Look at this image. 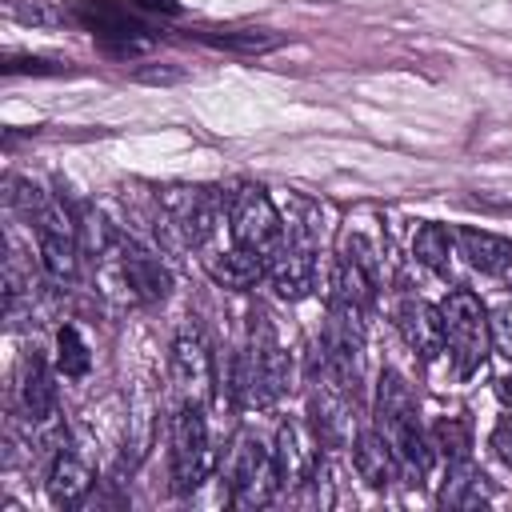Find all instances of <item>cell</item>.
<instances>
[{
	"label": "cell",
	"instance_id": "18",
	"mask_svg": "<svg viewBox=\"0 0 512 512\" xmlns=\"http://www.w3.org/2000/svg\"><path fill=\"white\" fill-rule=\"evenodd\" d=\"M488 500V484H484V472L472 464V460H448V472H444V488H440V504L448 508H476Z\"/></svg>",
	"mask_w": 512,
	"mask_h": 512
},
{
	"label": "cell",
	"instance_id": "1",
	"mask_svg": "<svg viewBox=\"0 0 512 512\" xmlns=\"http://www.w3.org/2000/svg\"><path fill=\"white\" fill-rule=\"evenodd\" d=\"M376 428L388 436V444L400 460V472L420 480L432 464V436L420 424V408H416L408 380L392 368H384L380 384H376Z\"/></svg>",
	"mask_w": 512,
	"mask_h": 512
},
{
	"label": "cell",
	"instance_id": "10",
	"mask_svg": "<svg viewBox=\"0 0 512 512\" xmlns=\"http://www.w3.org/2000/svg\"><path fill=\"white\" fill-rule=\"evenodd\" d=\"M272 460H276L280 488H300V484H308L312 472H316V464H320V436H316L312 420L288 416V420L276 428Z\"/></svg>",
	"mask_w": 512,
	"mask_h": 512
},
{
	"label": "cell",
	"instance_id": "13",
	"mask_svg": "<svg viewBox=\"0 0 512 512\" xmlns=\"http://www.w3.org/2000/svg\"><path fill=\"white\" fill-rule=\"evenodd\" d=\"M20 412L32 420V428H52L56 424V376L48 368L44 356H28L24 360V376H20Z\"/></svg>",
	"mask_w": 512,
	"mask_h": 512
},
{
	"label": "cell",
	"instance_id": "12",
	"mask_svg": "<svg viewBox=\"0 0 512 512\" xmlns=\"http://www.w3.org/2000/svg\"><path fill=\"white\" fill-rule=\"evenodd\" d=\"M396 328L420 360H436L444 352V320H440V308H432L428 300L404 296L396 308Z\"/></svg>",
	"mask_w": 512,
	"mask_h": 512
},
{
	"label": "cell",
	"instance_id": "16",
	"mask_svg": "<svg viewBox=\"0 0 512 512\" xmlns=\"http://www.w3.org/2000/svg\"><path fill=\"white\" fill-rule=\"evenodd\" d=\"M460 256L488 276H508L512 272V240L496 236V232H480V228H460L456 232Z\"/></svg>",
	"mask_w": 512,
	"mask_h": 512
},
{
	"label": "cell",
	"instance_id": "25",
	"mask_svg": "<svg viewBox=\"0 0 512 512\" xmlns=\"http://www.w3.org/2000/svg\"><path fill=\"white\" fill-rule=\"evenodd\" d=\"M488 444H492V452H496V456H500V460L512 468V412L496 420V428H492Z\"/></svg>",
	"mask_w": 512,
	"mask_h": 512
},
{
	"label": "cell",
	"instance_id": "24",
	"mask_svg": "<svg viewBox=\"0 0 512 512\" xmlns=\"http://www.w3.org/2000/svg\"><path fill=\"white\" fill-rule=\"evenodd\" d=\"M52 0H32V4H20V0H8V12L28 20V24H60L68 12L64 8H48Z\"/></svg>",
	"mask_w": 512,
	"mask_h": 512
},
{
	"label": "cell",
	"instance_id": "21",
	"mask_svg": "<svg viewBox=\"0 0 512 512\" xmlns=\"http://www.w3.org/2000/svg\"><path fill=\"white\" fill-rule=\"evenodd\" d=\"M432 448H440L448 460H468V452H472L468 420H464V416H444V420H436V428H432Z\"/></svg>",
	"mask_w": 512,
	"mask_h": 512
},
{
	"label": "cell",
	"instance_id": "4",
	"mask_svg": "<svg viewBox=\"0 0 512 512\" xmlns=\"http://www.w3.org/2000/svg\"><path fill=\"white\" fill-rule=\"evenodd\" d=\"M440 320H444V352L456 364L460 376L480 372V364L492 352V332H488V308L480 304L476 292L456 288L440 300Z\"/></svg>",
	"mask_w": 512,
	"mask_h": 512
},
{
	"label": "cell",
	"instance_id": "5",
	"mask_svg": "<svg viewBox=\"0 0 512 512\" xmlns=\"http://www.w3.org/2000/svg\"><path fill=\"white\" fill-rule=\"evenodd\" d=\"M220 468V456L212 448V432H208V416L204 404H176L172 416V484L176 492H196L200 484H208Z\"/></svg>",
	"mask_w": 512,
	"mask_h": 512
},
{
	"label": "cell",
	"instance_id": "27",
	"mask_svg": "<svg viewBox=\"0 0 512 512\" xmlns=\"http://www.w3.org/2000/svg\"><path fill=\"white\" fill-rule=\"evenodd\" d=\"M508 284H512V272H508Z\"/></svg>",
	"mask_w": 512,
	"mask_h": 512
},
{
	"label": "cell",
	"instance_id": "3",
	"mask_svg": "<svg viewBox=\"0 0 512 512\" xmlns=\"http://www.w3.org/2000/svg\"><path fill=\"white\" fill-rule=\"evenodd\" d=\"M96 284L104 296L120 304H156L172 288V272L136 240L116 236L100 256H96Z\"/></svg>",
	"mask_w": 512,
	"mask_h": 512
},
{
	"label": "cell",
	"instance_id": "9",
	"mask_svg": "<svg viewBox=\"0 0 512 512\" xmlns=\"http://www.w3.org/2000/svg\"><path fill=\"white\" fill-rule=\"evenodd\" d=\"M308 412H312V428L320 436L324 448H352L356 440V392L344 388L340 380H332L328 372H320V380L312 384V400H308Z\"/></svg>",
	"mask_w": 512,
	"mask_h": 512
},
{
	"label": "cell",
	"instance_id": "7",
	"mask_svg": "<svg viewBox=\"0 0 512 512\" xmlns=\"http://www.w3.org/2000/svg\"><path fill=\"white\" fill-rule=\"evenodd\" d=\"M224 212H228V232H232V244L240 248H252L260 256H272L284 240H288V224L284 216L276 212L272 196L264 188H240L224 200Z\"/></svg>",
	"mask_w": 512,
	"mask_h": 512
},
{
	"label": "cell",
	"instance_id": "20",
	"mask_svg": "<svg viewBox=\"0 0 512 512\" xmlns=\"http://www.w3.org/2000/svg\"><path fill=\"white\" fill-rule=\"evenodd\" d=\"M412 256L432 268V272H448V260H452V232L440 228V224H420L416 236H412Z\"/></svg>",
	"mask_w": 512,
	"mask_h": 512
},
{
	"label": "cell",
	"instance_id": "15",
	"mask_svg": "<svg viewBox=\"0 0 512 512\" xmlns=\"http://www.w3.org/2000/svg\"><path fill=\"white\" fill-rule=\"evenodd\" d=\"M44 488H48L52 504H60V508H76V504L92 492V468H88L76 452L60 448V452L52 456V464H48V480H44Z\"/></svg>",
	"mask_w": 512,
	"mask_h": 512
},
{
	"label": "cell",
	"instance_id": "22",
	"mask_svg": "<svg viewBox=\"0 0 512 512\" xmlns=\"http://www.w3.org/2000/svg\"><path fill=\"white\" fill-rule=\"evenodd\" d=\"M488 332H492V348L512 364V304L488 312Z\"/></svg>",
	"mask_w": 512,
	"mask_h": 512
},
{
	"label": "cell",
	"instance_id": "11",
	"mask_svg": "<svg viewBox=\"0 0 512 512\" xmlns=\"http://www.w3.org/2000/svg\"><path fill=\"white\" fill-rule=\"evenodd\" d=\"M268 284L288 304L312 296V288H316V252H312L308 236H292L288 232V240L268 256Z\"/></svg>",
	"mask_w": 512,
	"mask_h": 512
},
{
	"label": "cell",
	"instance_id": "19",
	"mask_svg": "<svg viewBox=\"0 0 512 512\" xmlns=\"http://www.w3.org/2000/svg\"><path fill=\"white\" fill-rule=\"evenodd\" d=\"M88 368H92V352H88L80 328L76 324H64L56 332V372L64 380H80V376H88Z\"/></svg>",
	"mask_w": 512,
	"mask_h": 512
},
{
	"label": "cell",
	"instance_id": "26",
	"mask_svg": "<svg viewBox=\"0 0 512 512\" xmlns=\"http://www.w3.org/2000/svg\"><path fill=\"white\" fill-rule=\"evenodd\" d=\"M496 396H500V400H504V404H508V408H512V372H508V376H500V380H496Z\"/></svg>",
	"mask_w": 512,
	"mask_h": 512
},
{
	"label": "cell",
	"instance_id": "6",
	"mask_svg": "<svg viewBox=\"0 0 512 512\" xmlns=\"http://www.w3.org/2000/svg\"><path fill=\"white\" fill-rule=\"evenodd\" d=\"M224 488H228V500L236 508H264L276 492H280V476H276V460H272V448L252 436V432H240L228 448V460H224Z\"/></svg>",
	"mask_w": 512,
	"mask_h": 512
},
{
	"label": "cell",
	"instance_id": "23",
	"mask_svg": "<svg viewBox=\"0 0 512 512\" xmlns=\"http://www.w3.org/2000/svg\"><path fill=\"white\" fill-rule=\"evenodd\" d=\"M208 44H216V48H236V52H268V48H276V40H272V36H264V32H228V36H208Z\"/></svg>",
	"mask_w": 512,
	"mask_h": 512
},
{
	"label": "cell",
	"instance_id": "2",
	"mask_svg": "<svg viewBox=\"0 0 512 512\" xmlns=\"http://www.w3.org/2000/svg\"><path fill=\"white\" fill-rule=\"evenodd\" d=\"M288 380H292L288 352L276 328L268 324V316H256L232 368V392L244 408H268L288 392Z\"/></svg>",
	"mask_w": 512,
	"mask_h": 512
},
{
	"label": "cell",
	"instance_id": "8",
	"mask_svg": "<svg viewBox=\"0 0 512 512\" xmlns=\"http://www.w3.org/2000/svg\"><path fill=\"white\" fill-rule=\"evenodd\" d=\"M168 376H172V392L180 404H208L212 388H216V360L208 352V340L196 328L176 332L172 352H168Z\"/></svg>",
	"mask_w": 512,
	"mask_h": 512
},
{
	"label": "cell",
	"instance_id": "14",
	"mask_svg": "<svg viewBox=\"0 0 512 512\" xmlns=\"http://www.w3.org/2000/svg\"><path fill=\"white\" fill-rule=\"evenodd\" d=\"M352 468L368 488H388L400 476V460L380 428H360L352 440Z\"/></svg>",
	"mask_w": 512,
	"mask_h": 512
},
{
	"label": "cell",
	"instance_id": "17",
	"mask_svg": "<svg viewBox=\"0 0 512 512\" xmlns=\"http://www.w3.org/2000/svg\"><path fill=\"white\" fill-rule=\"evenodd\" d=\"M208 272H212V280H216L220 288L248 292V288H256V284L268 276V256H260V252H252V248L232 244L228 252H220V256L208 264Z\"/></svg>",
	"mask_w": 512,
	"mask_h": 512
}]
</instances>
